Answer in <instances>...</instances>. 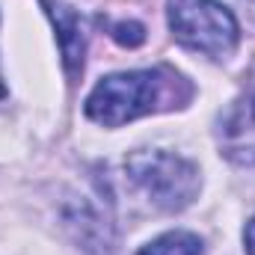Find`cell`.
Instances as JSON below:
<instances>
[{
    "label": "cell",
    "instance_id": "obj_1",
    "mask_svg": "<svg viewBox=\"0 0 255 255\" xmlns=\"http://www.w3.org/2000/svg\"><path fill=\"white\" fill-rule=\"evenodd\" d=\"M193 92H196L193 83L172 65L116 71L92 86L83 113L104 128H122L125 122L151 113L181 110L190 104Z\"/></svg>",
    "mask_w": 255,
    "mask_h": 255
},
{
    "label": "cell",
    "instance_id": "obj_7",
    "mask_svg": "<svg viewBox=\"0 0 255 255\" xmlns=\"http://www.w3.org/2000/svg\"><path fill=\"white\" fill-rule=\"evenodd\" d=\"M110 36L125 48H139L145 42V27L139 21H119V24L110 27Z\"/></svg>",
    "mask_w": 255,
    "mask_h": 255
},
{
    "label": "cell",
    "instance_id": "obj_9",
    "mask_svg": "<svg viewBox=\"0 0 255 255\" xmlns=\"http://www.w3.org/2000/svg\"><path fill=\"white\" fill-rule=\"evenodd\" d=\"M6 98V83H3V74H0V101Z\"/></svg>",
    "mask_w": 255,
    "mask_h": 255
},
{
    "label": "cell",
    "instance_id": "obj_4",
    "mask_svg": "<svg viewBox=\"0 0 255 255\" xmlns=\"http://www.w3.org/2000/svg\"><path fill=\"white\" fill-rule=\"evenodd\" d=\"M247 89L229 104L217 122V145L235 166H255V63L247 74Z\"/></svg>",
    "mask_w": 255,
    "mask_h": 255
},
{
    "label": "cell",
    "instance_id": "obj_3",
    "mask_svg": "<svg viewBox=\"0 0 255 255\" xmlns=\"http://www.w3.org/2000/svg\"><path fill=\"white\" fill-rule=\"evenodd\" d=\"M166 18L172 36L211 60H226L241 42L238 18L217 0H166Z\"/></svg>",
    "mask_w": 255,
    "mask_h": 255
},
{
    "label": "cell",
    "instance_id": "obj_5",
    "mask_svg": "<svg viewBox=\"0 0 255 255\" xmlns=\"http://www.w3.org/2000/svg\"><path fill=\"white\" fill-rule=\"evenodd\" d=\"M54 30H57V42H60V54L63 65L71 80L80 77L83 60H86V30H83V18L77 9H71L63 0H42Z\"/></svg>",
    "mask_w": 255,
    "mask_h": 255
},
{
    "label": "cell",
    "instance_id": "obj_6",
    "mask_svg": "<svg viewBox=\"0 0 255 255\" xmlns=\"http://www.w3.org/2000/svg\"><path fill=\"white\" fill-rule=\"evenodd\" d=\"M136 255H205V244L199 235L175 229V232H166V235L148 241L145 247H139Z\"/></svg>",
    "mask_w": 255,
    "mask_h": 255
},
{
    "label": "cell",
    "instance_id": "obj_8",
    "mask_svg": "<svg viewBox=\"0 0 255 255\" xmlns=\"http://www.w3.org/2000/svg\"><path fill=\"white\" fill-rule=\"evenodd\" d=\"M244 250L247 255H255V217L244 226Z\"/></svg>",
    "mask_w": 255,
    "mask_h": 255
},
{
    "label": "cell",
    "instance_id": "obj_2",
    "mask_svg": "<svg viewBox=\"0 0 255 255\" xmlns=\"http://www.w3.org/2000/svg\"><path fill=\"white\" fill-rule=\"evenodd\" d=\"M130 184L160 211H184L202 187L199 166L166 148H139L125 157Z\"/></svg>",
    "mask_w": 255,
    "mask_h": 255
}]
</instances>
